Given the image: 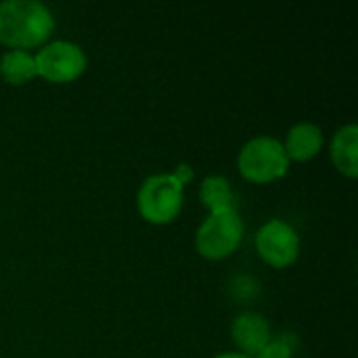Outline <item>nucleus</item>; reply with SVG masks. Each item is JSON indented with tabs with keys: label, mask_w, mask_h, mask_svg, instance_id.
<instances>
[{
	"label": "nucleus",
	"mask_w": 358,
	"mask_h": 358,
	"mask_svg": "<svg viewBox=\"0 0 358 358\" xmlns=\"http://www.w3.org/2000/svg\"><path fill=\"white\" fill-rule=\"evenodd\" d=\"M172 174H174V176H176V178H178L182 185H187V182L193 178V170H191V166H187V164H180V166H178L174 172H172Z\"/></svg>",
	"instance_id": "nucleus-13"
},
{
	"label": "nucleus",
	"mask_w": 358,
	"mask_h": 358,
	"mask_svg": "<svg viewBox=\"0 0 358 358\" xmlns=\"http://www.w3.org/2000/svg\"><path fill=\"white\" fill-rule=\"evenodd\" d=\"M199 199H201V203L210 212H220V210L237 208L233 185L222 174H210V176H206L201 180V185H199Z\"/></svg>",
	"instance_id": "nucleus-11"
},
{
	"label": "nucleus",
	"mask_w": 358,
	"mask_h": 358,
	"mask_svg": "<svg viewBox=\"0 0 358 358\" xmlns=\"http://www.w3.org/2000/svg\"><path fill=\"white\" fill-rule=\"evenodd\" d=\"M231 338L241 355L256 357L273 338L271 323L260 313H239L231 325Z\"/></svg>",
	"instance_id": "nucleus-7"
},
{
	"label": "nucleus",
	"mask_w": 358,
	"mask_h": 358,
	"mask_svg": "<svg viewBox=\"0 0 358 358\" xmlns=\"http://www.w3.org/2000/svg\"><path fill=\"white\" fill-rule=\"evenodd\" d=\"M55 29L50 8L40 0L0 2V42L8 48H31L48 40Z\"/></svg>",
	"instance_id": "nucleus-1"
},
{
	"label": "nucleus",
	"mask_w": 358,
	"mask_h": 358,
	"mask_svg": "<svg viewBox=\"0 0 358 358\" xmlns=\"http://www.w3.org/2000/svg\"><path fill=\"white\" fill-rule=\"evenodd\" d=\"M243 220L233 210L210 212V216L199 224L195 233V248L208 260H220L231 256L243 239Z\"/></svg>",
	"instance_id": "nucleus-4"
},
{
	"label": "nucleus",
	"mask_w": 358,
	"mask_h": 358,
	"mask_svg": "<svg viewBox=\"0 0 358 358\" xmlns=\"http://www.w3.org/2000/svg\"><path fill=\"white\" fill-rule=\"evenodd\" d=\"M36 73L48 82L65 84L80 78L86 69L88 57L84 48L71 40H52L40 46L34 55Z\"/></svg>",
	"instance_id": "nucleus-5"
},
{
	"label": "nucleus",
	"mask_w": 358,
	"mask_h": 358,
	"mask_svg": "<svg viewBox=\"0 0 358 358\" xmlns=\"http://www.w3.org/2000/svg\"><path fill=\"white\" fill-rule=\"evenodd\" d=\"M214 358H254V357H248V355H241V352H220V355H216Z\"/></svg>",
	"instance_id": "nucleus-14"
},
{
	"label": "nucleus",
	"mask_w": 358,
	"mask_h": 358,
	"mask_svg": "<svg viewBox=\"0 0 358 358\" xmlns=\"http://www.w3.org/2000/svg\"><path fill=\"white\" fill-rule=\"evenodd\" d=\"M185 203V185L172 172L151 174L143 180L136 193V208L141 216L153 224L172 222Z\"/></svg>",
	"instance_id": "nucleus-3"
},
{
	"label": "nucleus",
	"mask_w": 358,
	"mask_h": 358,
	"mask_svg": "<svg viewBox=\"0 0 358 358\" xmlns=\"http://www.w3.org/2000/svg\"><path fill=\"white\" fill-rule=\"evenodd\" d=\"M256 250L266 264L285 268L294 264L300 254V235L289 222L271 218L260 227L256 235Z\"/></svg>",
	"instance_id": "nucleus-6"
},
{
	"label": "nucleus",
	"mask_w": 358,
	"mask_h": 358,
	"mask_svg": "<svg viewBox=\"0 0 358 358\" xmlns=\"http://www.w3.org/2000/svg\"><path fill=\"white\" fill-rule=\"evenodd\" d=\"M325 136L319 124L315 122H298L294 124L283 141V149L289 157V162H308L315 155H319V151L323 149Z\"/></svg>",
	"instance_id": "nucleus-8"
},
{
	"label": "nucleus",
	"mask_w": 358,
	"mask_h": 358,
	"mask_svg": "<svg viewBox=\"0 0 358 358\" xmlns=\"http://www.w3.org/2000/svg\"><path fill=\"white\" fill-rule=\"evenodd\" d=\"M254 358H294V346L287 336L271 338V342Z\"/></svg>",
	"instance_id": "nucleus-12"
},
{
	"label": "nucleus",
	"mask_w": 358,
	"mask_h": 358,
	"mask_svg": "<svg viewBox=\"0 0 358 358\" xmlns=\"http://www.w3.org/2000/svg\"><path fill=\"white\" fill-rule=\"evenodd\" d=\"M0 76L8 84H25L34 80L36 73V59L29 50L23 48H8L0 57Z\"/></svg>",
	"instance_id": "nucleus-10"
},
{
	"label": "nucleus",
	"mask_w": 358,
	"mask_h": 358,
	"mask_svg": "<svg viewBox=\"0 0 358 358\" xmlns=\"http://www.w3.org/2000/svg\"><path fill=\"white\" fill-rule=\"evenodd\" d=\"M329 153H331V162L336 164V168L348 176V178H357L358 174V126L355 122L344 124L336 130V134L331 136V145H329Z\"/></svg>",
	"instance_id": "nucleus-9"
},
{
	"label": "nucleus",
	"mask_w": 358,
	"mask_h": 358,
	"mask_svg": "<svg viewBox=\"0 0 358 358\" xmlns=\"http://www.w3.org/2000/svg\"><path fill=\"white\" fill-rule=\"evenodd\" d=\"M237 168L243 178L250 182H273L287 174L289 157L283 149V143L271 134L252 136L237 155Z\"/></svg>",
	"instance_id": "nucleus-2"
}]
</instances>
